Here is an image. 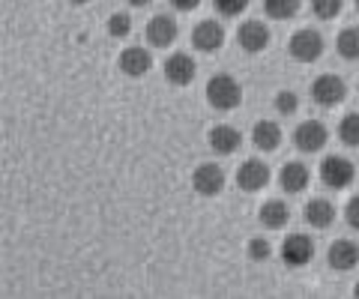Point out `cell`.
<instances>
[{"label": "cell", "mask_w": 359, "mask_h": 299, "mask_svg": "<svg viewBox=\"0 0 359 299\" xmlns=\"http://www.w3.org/2000/svg\"><path fill=\"white\" fill-rule=\"evenodd\" d=\"M108 33H111V36H117V39L129 36V33H132V18H129L126 13L111 15V18H108Z\"/></svg>", "instance_id": "d4e9b609"}, {"label": "cell", "mask_w": 359, "mask_h": 299, "mask_svg": "<svg viewBox=\"0 0 359 299\" xmlns=\"http://www.w3.org/2000/svg\"><path fill=\"white\" fill-rule=\"evenodd\" d=\"M150 51L147 48H138V46H129V48H123L120 54V72L123 75H129V78H141V75H147L150 72Z\"/></svg>", "instance_id": "4fadbf2b"}, {"label": "cell", "mask_w": 359, "mask_h": 299, "mask_svg": "<svg viewBox=\"0 0 359 299\" xmlns=\"http://www.w3.org/2000/svg\"><path fill=\"white\" fill-rule=\"evenodd\" d=\"M311 13L320 21H332L341 13V0H311Z\"/></svg>", "instance_id": "603a6c76"}, {"label": "cell", "mask_w": 359, "mask_h": 299, "mask_svg": "<svg viewBox=\"0 0 359 299\" xmlns=\"http://www.w3.org/2000/svg\"><path fill=\"white\" fill-rule=\"evenodd\" d=\"M171 6L180 9V13H192V9L201 6V0H171Z\"/></svg>", "instance_id": "f1b7e54d"}, {"label": "cell", "mask_w": 359, "mask_h": 299, "mask_svg": "<svg viewBox=\"0 0 359 299\" xmlns=\"http://www.w3.org/2000/svg\"><path fill=\"white\" fill-rule=\"evenodd\" d=\"M278 183H282V189L287 195H299L309 189V168L302 162H287L282 174H278Z\"/></svg>", "instance_id": "2e32d148"}, {"label": "cell", "mask_w": 359, "mask_h": 299, "mask_svg": "<svg viewBox=\"0 0 359 299\" xmlns=\"http://www.w3.org/2000/svg\"><path fill=\"white\" fill-rule=\"evenodd\" d=\"M306 221L318 230L330 228L335 221V207L330 201H323V197H314V201H309V207H306Z\"/></svg>", "instance_id": "ac0fdd59"}, {"label": "cell", "mask_w": 359, "mask_h": 299, "mask_svg": "<svg viewBox=\"0 0 359 299\" xmlns=\"http://www.w3.org/2000/svg\"><path fill=\"white\" fill-rule=\"evenodd\" d=\"M327 141H330V132L323 123H318V120H306V123H299L294 132V144L302 153H318L327 147Z\"/></svg>", "instance_id": "5b68a950"}, {"label": "cell", "mask_w": 359, "mask_h": 299, "mask_svg": "<svg viewBox=\"0 0 359 299\" xmlns=\"http://www.w3.org/2000/svg\"><path fill=\"white\" fill-rule=\"evenodd\" d=\"M353 296H356V299H359V284H356V291H353Z\"/></svg>", "instance_id": "1f68e13d"}, {"label": "cell", "mask_w": 359, "mask_h": 299, "mask_svg": "<svg viewBox=\"0 0 359 299\" xmlns=\"http://www.w3.org/2000/svg\"><path fill=\"white\" fill-rule=\"evenodd\" d=\"M299 108V99H297V93H290V90H282V93H278L276 96V111H278V114H294V111Z\"/></svg>", "instance_id": "484cf974"}, {"label": "cell", "mask_w": 359, "mask_h": 299, "mask_svg": "<svg viewBox=\"0 0 359 299\" xmlns=\"http://www.w3.org/2000/svg\"><path fill=\"white\" fill-rule=\"evenodd\" d=\"M339 138L347 147H359V114H347L339 123Z\"/></svg>", "instance_id": "7402d4cb"}, {"label": "cell", "mask_w": 359, "mask_h": 299, "mask_svg": "<svg viewBox=\"0 0 359 299\" xmlns=\"http://www.w3.org/2000/svg\"><path fill=\"white\" fill-rule=\"evenodd\" d=\"M212 6H216V13H219V15L233 18V15H243V13H245L249 0H212Z\"/></svg>", "instance_id": "cb8c5ba5"}, {"label": "cell", "mask_w": 359, "mask_h": 299, "mask_svg": "<svg viewBox=\"0 0 359 299\" xmlns=\"http://www.w3.org/2000/svg\"><path fill=\"white\" fill-rule=\"evenodd\" d=\"M237 42L245 54H261L269 46V27L264 21H243L237 30Z\"/></svg>", "instance_id": "ba28073f"}, {"label": "cell", "mask_w": 359, "mask_h": 299, "mask_svg": "<svg viewBox=\"0 0 359 299\" xmlns=\"http://www.w3.org/2000/svg\"><path fill=\"white\" fill-rule=\"evenodd\" d=\"M245 251H249V258H252V260L264 263V260L269 258V251H273V249H269V242H266V239H252V242H249V249H245Z\"/></svg>", "instance_id": "4316f807"}, {"label": "cell", "mask_w": 359, "mask_h": 299, "mask_svg": "<svg viewBox=\"0 0 359 299\" xmlns=\"http://www.w3.org/2000/svg\"><path fill=\"white\" fill-rule=\"evenodd\" d=\"M269 183V168L264 162H257V159H252V162H243L240 165V171H237V186L243 192H261L264 186Z\"/></svg>", "instance_id": "30bf717a"}, {"label": "cell", "mask_w": 359, "mask_h": 299, "mask_svg": "<svg viewBox=\"0 0 359 299\" xmlns=\"http://www.w3.org/2000/svg\"><path fill=\"white\" fill-rule=\"evenodd\" d=\"M192 186H195V192L198 195H204V197H216L222 189H224V171L219 168V165H198L195 174H192Z\"/></svg>", "instance_id": "52a82bcc"}, {"label": "cell", "mask_w": 359, "mask_h": 299, "mask_svg": "<svg viewBox=\"0 0 359 299\" xmlns=\"http://www.w3.org/2000/svg\"><path fill=\"white\" fill-rule=\"evenodd\" d=\"M287 51H290V57L299 60V63H314L323 54V36L311 27L297 30L287 42Z\"/></svg>", "instance_id": "7a4b0ae2"}, {"label": "cell", "mask_w": 359, "mask_h": 299, "mask_svg": "<svg viewBox=\"0 0 359 299\" xmlns=\"http://www.w3.org/2000/svg\"><path fill=\"white\" fill-rule=\"evenodd\" d=\"M69 4H75V6H84V4H90V0H69Z\"/></svg>", "instance_id": "4dcf8cb0"}, {"label": "cell", "mask_w": 359, "mask_h": 299, "mask_svg": "<svg viewBox=\"0 0 359 299\" xmlns=\"http://www.w3.org/2000/svg\"><path fill=\"white\" fill-rule=\"evenodd\" d=\"M344 218H347V225H351L353 230H359V195H356V197H351V201H347Z\"/></svg>", "instance_id": "83f0119b"}, {"label": "cell", "mask_w": 359, "mask_h": 299, "mask_svg": "<svg viewBox=\"0 0 359 299\" xmlns=\"http://www.w3.org/2000/svg\"><path fill=\"white\" fill-rule=\"evenodd\" d=\"M126 4H132V6H147L150 0H126Z\"/></svg>", "instance_id": "f546056e"}, {"label": "cell", "mask_w": 359, "mask_h": 299, "mask_svg": "<svg viewBox=\"0 0 359 299\" xmlns=\"http://www.w3.org/2000/svg\"><path fill=\"white\" fill-rule=\"evenodd\" d=\"M252 141L257 144V150L273 153V150L282 147V129H278L276 120H261V123L255 126V132H252Z\"/></svg>", "instance_id": "e0dca14e"}, {"label": "cell", "mask_w": 359, "mask_h": 299, "mask_svg": "<svg viewBox=\"0 0 359 299\" xmlns=\"http://www.w3.org/2000/svg\"><path fill=\"white\" fill-rule=\"evenodd\" d=\"M195 75H198V66H195V60L189 57V54H183V51H177V54H171V57L165 60V78H168V84L186 87V84L195 81Z\"/></svg>", "instance_id": "8992f818"}, {"label": "cell", "mask_w": 359, "mask_h": 299, "mask_svg": "<svg viewBox=\"0 0 359 299\" xmlns=\"http://www.w3.org/2000/svg\"><path fill=\"white\" fill-rule=\"evenodd\" d=\"M240 144H243L240 132L233 129V126H228V123L210 129V150L219 153V156H231V153H237Z\"/></svg>", "instance_id": "9a60e30c"}, {"label": "cell", "mask_w": 359, "mask_h": 299, "mask_svg": "<svg viewBox=\"0 0 359 299\" xmlns=\"http://www.w3.org/2000/svg\"><path fill=\"white\" fill-rule=\"evenodd\" d=\"M144 33H147V42L153 48H168L177 39V21L171 15H153Z\"/></svg>", "instance_id": "5bb4252c"}, {"label": "cell", "mask_w": 359, "mask_h": 299, "mask_svg": "<svg viewBox=\"0 0 359 299\" xmlns=\"http://www.w3.org/2000/svg\"><path fill=\"white\" fill-rule=\"evenodd\" d=\"M335 48L344 60H359V27H344L335 39Z\"/></svg>", "instance_id": "ffe728a7"}, {"label": "cell", "mask_w": 359, "mask_h": 299, "mask_svg": "<svg viewBox=\"0 0 359 299\" xmlns=\"http://www.w3.org/2000/svg\"><path fill=\"white\" fill-rule=\"evenodd\" d=\"M287 218H290V209H287L285 201H266V204L261 207V225L269 228V230L285 228Z\"/></svg>", "instance_id": "d6986e66"}, {"label": "cell", "mask_w": 359, "mask_h": 299, "mask_svg": "<svg viewBox=\"0 0 359 299\" xmlns=\"http://www.w3.org/2000/svg\"><path fill=\"white\" fill-rule=\"evenodd\" d=\"M344 96H347V84L339 78V75H332V72L314 78V84H311V99L318 105H323V108H335Z\"/></svg>", "instance_id": "277c9868"}, {"label": "cell", "mask_w": 359, "mask_h": 299, "mask_svg": "<svg viewBox=\"0 0 359 299\" xmlns=\"http://www.w3.org/2000/svg\"><path fill=\"white\" fill-rule=\"evenodd\" d=\"M207 102L216 108V111H233L240 102H243V90L233 75H212V78L207 81Z\"/></svg>", "instance_id": "6da1fadb"}, {"label": "cell", "mask_w": 359, "mask_h": 299, "mask_svg": "<svg viewBox=\"0 0 359 299\" xmlns=\"http://www.w3.org/2000/svg\"><path fill=\"white\" fill-rule=\"evenodd\" d=\"M327 260H330V267L335 272H347V270H353L356 263H359V246L351 239H335L330 251H327Z\"/></svg>", "instance_id": "7c38bea8"}, {"label": "cell", "mask_w": 359, "mask_h": 299, "mask_svg": "<svg viewBox=\"0 0 359 299\" xmlns=\"http://www.w3.org/2000/svg\"><path fill=\"white\" fill-rule=\"evenodd\" d=\"M311 258H314V242L306 234H290L282 242V260L287 267H306Z\"/></svg>", "instance_id": "9c48e42d"}, {"label": "cell", "mask_w": 359, "mask_h": 299, "mask_svg": "<svg viewBox=\"0 0 359 299\" xmlns=\"http://www.w3.org/2000/svg\"><path fill=\"white\" fill-rule=\"evenodd\" d=\"M222 42H224V30H222L219 21H201V25H195V30H192V46L198 51L212 54V51L222 48Z\"/></svg>", "instance_id": "8fae6325"}, {"label": "cell", "mask_w": 359, "mask_h": 299, "mask_svg": "<svg viewBox=\"0 0 359 299\" xmlns=\"http://www.w3.org/2000/svg\"><path fill=\"white\" fill-rule=\"evenodd\" d=\"M264 13L276 21H287L299 13V0H264Z\"/></svg>", "instance_id": "44dd1931"}, {"label": "cell", "mask_w": 359, "mask_h": 299, "mask_svg": "<svg viewBox=\"0 0 359 299\" xmlns=\"http://www.w3.org/2000/svg\"><path fill=\"white\" fill-rule=\"evenodd\" d=\"M356 13H359V0H356Z\"/></svg>", "instance_id": "d6a6232c"}, {"label": "cell", "mask_w": 359, "mask_h": 299, "mask_svg": "<svg viewBox=\"0 0 359 299\" xmlns=\"http://www.w3.org/2000/svg\"><path fill=\"white\" fill-rule=\"evenodd\" d=\"M353 176H356L353 162H347L344 156H330L320 162V180H323V186H330L335 192L347 189V186L353 183Z\"/></svg>", "instance_id": "3957f363"}]
</instances>
